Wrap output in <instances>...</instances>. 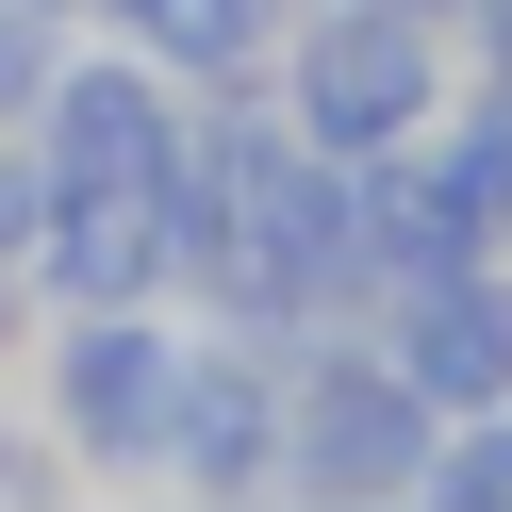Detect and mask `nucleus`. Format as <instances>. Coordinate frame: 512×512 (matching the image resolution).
I'll list each match as a JSON object with an SVG mask.
<instances>
[{"label": "nucleus", "mask_w": 512, "mask_h": 512, "mask_svg": "<svg viewBox=\"0 0 512 512\" xmlns=\"http://www.w3.org/2000/svg\"><path fill=\"white\" fill-rule=\"evenodd\" d=\"M166 380H182V298H100L34 331V413L83 479L149 496V446H166Z\"/></svg>", "instance_id": "3"}, {"label": "nucleus", "mask_w": 512, "mask_h": 512, "mask_svg": "<svg viewBox=\"0 0 512 512\" xmlns=\"http://www.w3.org/2000/svg\"><path fill=\"white\" fill-rule=\"evenodd\" d=\"M149 496H182V512H281V347L182 314V380H166Z\"/></svg>", "instance_id": "4"}, {"label": "nucleus", "mask_w": 512, "mask_h": 512, "mask_svg": "<svg viewBox=\"0 0 512 512\" xmlns=\"http://www.w3.org/2000/svg\"><path fill=\"white\" fill-rule=\"evenodd\" d=\"M413 166H430V199H446V232L463 248H512V100H446L430 133H413Z\"/></svg>", "instance_id": "9"}, {"label": "nucleus", "mask_w": 512, "mask_h": 512, "mask_svg": "<svg viewBox=\"0 0 512 512\" xmlns=\"http://www.w3.org/2000/svg\"><path fill=\"white\" fill-rule=\"evenodd\" d=\"M265 100L298 116L331 166H380V149H413L446 100H463V34L413 17V0H281Z\"/></svg>", "instance_id": "1"}, {"label": "nucleus", "mask_w": 512, "mask_h": 512, "mask_svg": "<svg viewBox=\"0 0 512 512\" xmlns=\"http://www.w3.org/2000/svg\"><path fill=\"white\" fill-rule=\"evenodd\" d=\"M182 116H199V100H182L133 34H100V50L50 67L34 149H50V182H166V166H182Z\"/></svg>", "instance_id": "5"}, {"label": "nucleus", "mask_w": 512, "mask_h": 512, "mask_svg": "<svg viewBox=\"0 0 512 512\" xmlns=\"http://www.w3.org/2000/svg\"><path fill=\"white\" fill-rule=\"evenodd\" d=\"M34 281H50V314H100V298H182V215H166V182H50Z\"/></svg>", "instance_id": "7"}, {"label": "nucleus", "mask_w": 512, "mask_h": 512, "mask_svg": "<svg viewBox=\"0 0 512 512\" xmlns=\"http://www.w3.org/2000/svg\"><path fill=\"white\" fill-rule=\"evenodd\" d=\"M34 232H50V149L0 133V265H34Z\"/></svg>", "instance_id": "12"}, {"label": "nucleus", "mask_w": 512, "mask_h": 512, "mask_svg": "<svg viewBox=\"0 0 512 512\" xmlns=\"http://www.w3.org/2000/svg\"><path fill=\"white\" fill-rule=\"evenodd\" d=\"M463 83H479V100H512V0H479V17H463Z\"/></svg>", "instance_id": "14"}, {"label": "nucleus", "mask_w": 512, "mask_h": 512, "mask_svg": "<svg viewBox=\"0 0 512 512\" xmlns=\"http://www.w3.org/2000/svg\"><path fill=\"white\" fill-rule=\"evenodd\" d=\"M380 347L413 364L430 413H512V248H463L413 298H380Z\"/></svg>", "instance_id": "6"}, {"label": "nucleus", "mask_w": 512, "mask_h": 512, "mask_svg": "<svg viewBox=\"0 0 512 512\" xmlns=\"http://www.w3.org/2000/svg\"><path fill=\"white\" fill-rule=\"evenodd\" d=\"M67 496V446H50V413H0V512H50Z\"/></svg>", "instance_id": "13"}, {"label": "nucleus", "mask_w": 512, "mask_h": 512, "mask_svg": "<svg viewBox=\"0 0 512 512\" xmlns=\"http://www.w3.org/2000/svg\"><path fill=\"white\" fill-rule=\"evenodd\" d=\"M430 430L446 413L413 397V364L364 314H331L314 347H281V512H397L430 479Z\"/></svg>", "instance_id": "2"}, {"label": "nucleus", "mask_w": 512, "mask_h": 512, "mask_svg": "<svg viewBox=\"0 0 512 512\" xmlns=\"http://www.w3.org/2000/svg\"><path fill=\"white\" fill-rule=\"evenodd\" d=\"M413 512H512V413H446L430 430V479Z\"/></svg>", "instance_id": "10"}, {"label": "nucleus", "mask_w": 512, "mask_h": 512, "mask_svg": "<svg viewBox=\"0 0 512 512\" xmlns=\"http://www.w3.org/2000/svg\"><path fill=\"white\" fill-rule=\"evenodd\" d=\"M50 67H67V17H34V0H0V133H34Z\"/></svg>", "instance_id": "11"}, {"label": "nucleus", "mask_w": 512, "mask_h": 512, "mask_svg": "<svg viewBox=\"0 0 512 512\" xmlns=\"http://www.w3.org/2000/svg\"><path fill=\"white\" fill-rule=\"evenodd\" d=\"M413 17H446V34H463V17H479V0H413Z\"/></svg>", "instance_id": "15"}, {"label": "nucleus", "mask_w": 512, "mask_h": 512, "mask_svg": "<svg viewBox=\"0 0 512 512\" xmlns=\"http://www.w3.org/2000/svg\"><path fill=\"white\" fill-rule=\"evenodd\" d=\"M100 34H133L149 67L182 83V100H215V83H265L281 0H100Z\"/></svg>", "instance_id": "8"}]
</instances>
